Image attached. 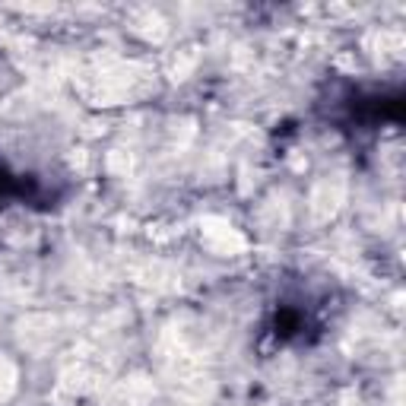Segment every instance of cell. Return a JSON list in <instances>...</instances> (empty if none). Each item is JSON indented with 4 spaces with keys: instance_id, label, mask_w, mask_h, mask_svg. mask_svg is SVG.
Masks as SVG:
<instances>
[{
    "instance_id": "1",
    "label": "cell",
    "mask_w": 406,
    "mask_h": 406,
    "mask_svg": "<svg viewBox=\"0 0 406 406\" xmlns=\"http://www.w3.org/2000/svg\"><path fill=\"white\" fill-rule=\"evenodd\" d=\"M206 226V238L216 244L219 251H242L244 248V238L235 232L229 222H219V219H206L203 222Z\"/></svg>"
},
{
    "instance_id": "2",
    "label": "cell",
    "mask_w": 406,
    "mask_h": 406,
    "mask_svg": "<svg viewBox=\"0 0 406 406\" xmlns=\"http://www.w3.org/2000/svg\"><path fill=\"white\" fill-rule=\"evenodd\" d=\"M108 168L111 172H117V175H127L130 172V156H127L124 149H115L108 156Z\"/></svg>"
},
{
    "instance_id": "3",
    "label": "cell",
    "mask_w": 406,
    "mask_h": 406,
    "mask_svg": "<svg viewBox=\"0 0 406 406\" xmlns=\"http://www.w3.org/2000/svg\"><path fill=\"white\" fill-rule=\"evenodd\" d=\"M10 387H13V368L0 359V397H7Z\"/></svg>"
}]
</instances>
